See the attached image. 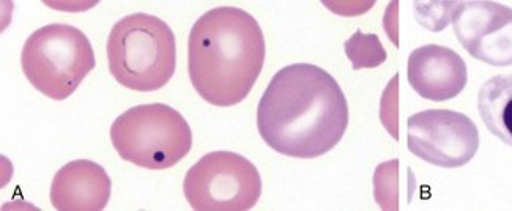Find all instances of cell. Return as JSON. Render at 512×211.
Segmentation results:
<instances>
[{"mask_svg":"<svg viewBox=\"0 0 512 211\" xmlns=\"http://www.w3.org/2000/svg\"><path fill=\"white\" fill-rule=\"evenodd\" d=\"M265 38L253 15L218 7L197 19L188 38V73L202 100L231 108L248 97L265 62Z\"/></svg>","mask_w":512,"mask_h":211,"instance_id":"obj_2","label":"cell"},{"mask_svg":"<svg viewBox=\"0 0 512 211\" xmlns=\"http://www.w3.org/2000/svg\"><path fill=\"white\" fill-rule=\"evenodd\" d=\"M409 84L424 100L448 101L464 92L467 63L456 51L440 45L415 49L407 67Z\"/></svg>","mask_w":512,"mask_h":211,"instance_id":"obj_9","label":"cell"},{"mask_svg":"<svg viewBox=\"0 0 512 211\" xmlns=\"http://www.w3.org/2000/svg\"><path fill=\"white\" fill-rule=\"evenodd\" d=\"M21 68L38 92L51 100H67L95 68V52L78 27L48 24L27 38Z\"/></svg>","mask_w":512,"mask_h":211,"instance_id":"obj_5","label":"cell"},{"mask_svg":"<svg viewBox=\"0 0 512 211\" xmlns=\"http://www.w3.org/2000/svg\"><path fill=\"white\" fill-rule=\"evenodd\" d=\"M407 126L410 153L432 166L456 169L478 153V128L462 112L427 109L412 115Z\"/></svg>","mask_w":512,"mask_h":211,"instance_id":"obj_7","label":"cell"},{"mask_svg":"<svg viewBox=\"0 0 512 211\" xmlns=\"http://www.w3.org/2000/svg\"><path fill=\"white\" fill-rule=\"evenodd\" d=\"M478 111L487 130L512 147V75L484 82L478 93Z\"/></svg>","mask_w":512,"mask_h":211,"instance_id":"obj_11","label":"cell"},{"mask_svg":"<svg viewBox=\"0 0 512 211\" xmlns=\"http://www.w3.org/2000/svg\"><path fill=\"white\" fill-rule=\"evenodd\" d=\"M349 126L338 81L317 65L294 63L273 76L257 108L265 144L290 158L312 160L333 150Z\"/></svg>","mask_w":512,"mask_h":211,"instance_id":"obj_1","label":"cell"},{"mask_svg":"<svg viewBox=\"0 0 512 211\" xmlns=\"http://www.w3.org/2000/svg\"><path fill=\"white\" fill-rule=\"evenodd\" d=\"M111 141L122 160L149 171H163L190 153L193 131L171 106L141 104L114 120Z\"/></svg>","mask_w":512,"mask_h":211,"instance_id":"obj_4","label":"cell"},{"mask_svg":"<svg viewBox=\"0 0 512 211\" xmlns=\"http://www.w3.org/2000/svg\"><path fill=\"white\" fill-rule=\"evenodd\" d=\"M111 186V178L100 164L71 161L54 175L51 204L59 211H101L111 199Z\"/></svg>","mask_w":512,"mask_h":211,"instance_id":"obj_10","label":"cell"},{"mask_svg":"<svg viewBox=\"0 0 512 211\" xmlns=\"http://www.w3.org/2000/svg\"><path fill=\"white\" fill-rule=\"evenodd\" d=\"M183 193L196 211H246L259 202L262 178L245 156L219 150L191 167Z\"/></svg>","mask_w":512,"mask_h":211,"instance_id":"obj_6","label":"cell"},{"mask_svg":"<svg viewBox=\"0 0 512 211\" xmlns=\"http://www.w3.org/2000/svg\"><path fill=\"white\" fill-rule=\"evenodd\" d=\"M108 63L120 86L136 92L163 89L177 65L174 32L163 19L147 13L125 16L109 34Z\"/></svg>","mask_w":512,"mask_h":211,"instance_id":"obj_3","label":"cell"},{"mask_svg":"<svg viewBox=\"0 0 512 211\" xmlns=\"http://www.w3.org/2000/svg\"><path fill=\"white\" fill-rule=\"evenodd\" d=\"M346 54L352 62L353 70L379 67L386 60V52L379 37L364 35L361 30L347 40Z\"/></svg>","mask_w":512,"mask_h":211,"instance_id":"obj_12","label":"cell"},{"mask_svg":"<svg viewBox=\"0 0 512 211\" xmlns=\"http://www.w3.org/2000/svg\"><path fill=\"white\" fill-rule=\"evenodd\" d=\"M454 34L462 48L492 67L512 65V8L489 0L457 2Z\"/></svg>","mask_w":512,"mask_h":211,"instance_id":"obj_8","label":"cell"}]
</instances>
